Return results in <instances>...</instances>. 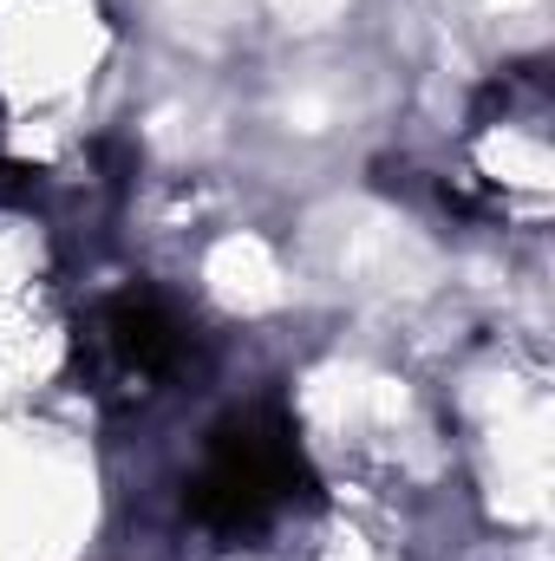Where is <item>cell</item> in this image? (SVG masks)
I'll return each instance as SVG.
<instances>
[{
  "instance_id": "obj_1",
  "label": "cell",
  "mask_w": 555,
  "mask_h": 561,
  "mask_svg": "<svg viewBox=\"0 0 555 561\" xmlns=\"http://www.w3.org/2000/svg\"><path fill=\"white\" fill-rule=\"evenodd\" d=\"M320 477L301 450V431L275 399L236 412L209 431V457L183 490V510L216 536H249L287 503H314Z\"/></svg>"
},
{
  "instance_id": "obj_2",
  "label": "cell",
  "mask_w": 555,
  "mask_h": 561,
  "mask_svg": "<svg viewBox=\"0 0 555 561\" xmlns=\"http://www.w3.org/2000/svg\"><path fill=\"white\" fill-rule=\"evenodd\" d=\"M92 346L125 379H170L190 353V327L157 287H118L92 320Z\"/></svg>"
}]
</instances>
